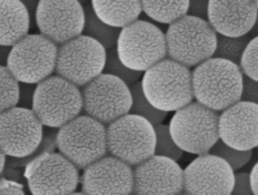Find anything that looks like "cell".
Segmentation results:
<instances>
[{
	"instance_id": "1",
	"label": "cell",
	"mask_w": 258,
	"mask_h": 195,
	"mask_svg": "<svg viewBox=\"0 0 258 195\" xmlns=\"http://www.w3.org/2000/svg\"><path fill=\"white\" fill-rule=\"evenodd\" d=\"M243 72L239 65L211 57L191 71L194 99L217 112L240 101Z\"/></svg>"
},
{
	"instance_id": "2",
	"label": "cell",
	"mask_w": 258,
	"mask_h": 195,
	"mask_svg": "<svg viewBox=\"0 0 258 195\" xmlns=\"http://www.w3.org/2000/svg\"><path fill=\"white\" fill-rule=\"evenodd\" d=\"M143 92L149 103L164 112H175L194 100L189 67L165 57L144 71Z\"/></svg>"
},
{
	"instance_id": "3",
	"label": "cell",
	"mask_w": 258,
	"mask_h": 195,
	"mask_svg": "<svg viewBox=\"0 0 258 195\" xmlns=\"http://www.w3.org/2000/svg\"><path fill=\"white\" fill-rule=\"evenodd\" d=\"M165 42L166 57L190 68L213 57L217 33L207 20L185 14L168 25Z\"/></svg>"
},
{
	"instance_id": "4",
	"label": "cell",
	"mask_w": 258,
	"mask_h": 195,
	"mask_svg": "<svg viewBox=\"0 0 258 195\" xmlns=\"http://www.w3.org/2000/svg\"><path fill=\"white\" fill-rule=\"evenodd\" d=\"M31 110L43 126L58 129L83 112L82 91L66 78L51 74L36 83Z\"/></svg>"
},
{
	"instance_id": "5",
	"label": "cell",
	"mask_w": 258,
	"mask_h": 195,
	"mask_svg": "<svg viewBox=\"0 0 258 195\" xmlns=\"http://www.w3.org/2000/svg\"><path fill=\"white\" fill-rule=\"evenodd\" d=\"M55 143L59 153L83 170L108 153L106 126L86 114L58 128Z\"/></svg>"
},
{
	"instance_id": "6",
	"label": "cell",
	"mask_w": 258,
	"mask_h": 195,
	"mask_svg": "<svg viewBox=\"0 0 258 195\" xmlns=\"http://www.w3.org/2000/svg\"><path fill=\"white\" fill-rule=\"evenodd\" d=\"M168 127L176 145L196 155L208 153L220 139L218 112L197 101L175 111Z\"/></svg>"
},
{
	"instance_id": "7",
	"label": "cell",
	"mask_w": 258,
	"mask_h": 195,
	"mask_svg": "<svg viewBox=\"0 0 258 195\" xmlns=\"http://www.w3.org/2000/svg\"><path fill=\"white\" fill-rule=\"evenodd\" d=\"M107 151L134 167L154 154V127L144 118L126 114L106 127Z\"/></svg>"
},
{
	"instance_id": "8",
	"label": "cell",
	"mask_w": 258,
	"mask_h": 195,
	"mask_svg": "<svg viewBox=\"0 0 258 195\" xmlns=\"http://www.w3.org/2000/svg\"><path fill=\"white\" fill-rule=\"evenodd\" d=\"M116 50L126 66L143 72L166 57L165 34L151 22L136 19L121 28Z\"/></svg>"
},
{
	"instance_id": "9",
	"label": "cell",
	"mask_w": 258,
	"mask_h": 195,
	"mask_svg": "<svg viewBox=\"0 0 258 195\" xmlns=\"http://www.w3.org/2000/svg\"><path fill=\"white\" fill-rule=\"evenodd\" d=\"M57 48L40 33H28L11 46L6 67L19 82L38 83L55 69Z\"/></svg>"
},
{
	"instance_id": "10",
	"label": "cell",
	"mask_w": 258,
	"mask_h": 195,
	"mask_svg": "<svg viewBox=\"0 0 258 195\" xmlns=\"http://www.w3.org/2000/svg\"><path fill=\"white\" fill-rule=\"evenodd\" d=\"M106 54L98 41L81 34L58 45L54 71L82 87L103 72Z\"/></svg>"
},
{
	"instance_id": "11",
	"label": "cell",
	"mask_w": 258,
	"mask_h": 195,
	"mask_svg": "<svg viewBox=\"0 0 258 195\" xmlns=\"http://www.w3.org/2000/svg\"><path fill=\"white\" fill-rule=\"evenodd\" d=\"M83 111L105 126L129 113L131 92L120 78L102 72L82 86Z\"/></svg>"
},
{
	"instance_id": "12",
	"label": "cell",
	"mask_w": 258,
	"mask_h": 195,
	"mask_svg": "<svg viewBox=\"0 0 258 195\" xmlns=\"http://www.w3.org/2000/svg\"><path fill=\"white\" fill-rule=\"evenodd\" d=\"M42 131L31 109L15 106L0 114V149L9 157H27L39 147Z\"/></svg>"
},
{
	"instance_id": "13",
	"label": "cell",
	"mask_w": 258,
	"mask_h": 195,
	"mask_svg": "<svg viewBox=\"0 0 258 195\" xmlns=\"http://www.w3.org/2000/svg\"><path fill=\"white\" fill-rule=\"evenodd\" d=\"M84 6L77 0H39L35 25L40 34L60 45L81 35L84 28Z\"/></svg>"
},
{
	"instance_id": "14",
	"label": "cell",
	"mask_w": 258,
	"mask_h": 195,
	"mask_svg": "<svg viewBox=\"0 0 258 195\" xmlns=\"http://www.w3.org/2000/svg\"><path fill=\"white\" fill-rule=\"evenodd\" d=\"M234 171L222 158L206 153L198 155L183 170L184 194H231Z\"/></svg>"
},
{
	"instance_id": "15",
	"label": "cell",
	"mask_w": 258,
	"mask_h": 195,
	"mask_svg": "<svg viewBox=\"0 0 258 195\" xmlns=\"http://www.w3.org/2000/svg\"><path fill=\"white\" fill-rule=\"evenodd\" d=\"M79 168L60 153L44 155L27 176L33 195L74 193L80 182Z\"/></svg>"
},
{
	"instance_id": "16",
	"label": "cell",
	"mask_w": 258,
	"mask_h": 195,
	"mask_svg": "<svg viewBox=\"0 0 258 195\" xmlns=\"http://www.w3.org/2000/svg\"><path fill=\"white\" fill-rule=\"evenodd\" d=\"M183 170L176 161L152 155L133 169V194H180Z\"/></svg>"
},
{
	"instance_id": "17",
	"label": "cell",
	"mask_w": 258,
	"mask_h": 195,
	"mask_svg": "<svg viewBox=\"0 0 258 195\" xmlns=\"http://www.w3.org/2000/svg\"><path fill=\"white\" fill-rule=\"evenodd\" d=\"M81 183L85 194H132L133 169L122 160L105 155L84 169Z\"/></svg>"
},
{
	"instance_id": "18",
	"label": "cell",
	"mask_w": 258,
	"mask_h": 195,
	"mask_svg": "<svg viewBox=\"0 0 258 195\" xmlns=\"http://www.w3.org/2000/svg\"><path fill=\"white\" fill-rule=\"evenodd\" d=\"M219 137L238 150L258 146V105L238 101L219 115Z\"/></svg>"
},
{
	"instance_id": "19",
	"label": "cell",
	"mask_w": 258,
	"mask_h": 195,
	"mask_svg": "<svg viewBox=\"0 0 258 195\" xmlns=\"http://www.w3.org/2000/svg\"><path fill=\"white\" fill-rule=\"evenodd\" d=\"M253 0H209L208 22L218 34H248L257 15Z\"/></svg>"
},
{
	"instance_id": "20",
	"label": "cell",
	"mask_w": 258,
	"mask_h": 195,
	"mask_svg": "<svg viewBox=\"0 0 258 195\" xmlns=\"http://www.w3.org/2000/svg\"><path fill=\"white\" fill-rule=\"evenodd\" d=\"M30 29L27 10L18 0H0V45L12 46Z\"/></svg>"
},
{
	"instance_id": "21",
	"label": "cell",
	"mask_w": 258,
	"mask_h": 195,
	"mask_svg": "<svg viewBox=\"0 0 258 195\" xmlns=\"http://www.w3.org/2000/svg\"><path fill=\"white\" fill-rule=\"evenodd\" d=\"M95 14L105 23L122 28L138 19L141 0H91Z\"/></svg>"
},
{
	"instance_id": "22",
	"label": "cell",
	"mask_w": 258,
	"mask_h": 195,
	"mask_svg": "<svg viewBox=\"0 0 258 195\" xmlns=\"http://www.w3.org/2000/svg\"><path fill=\"white\" fill-rule=\"evenodd\" d=\"M85 22L82 34L98 41L106 50L115 48L121 28L102 21L94 12L91 4L84 6Z\"/></svg>"
},
{
	"instance_id": "23",
	"label": "cell",
	"mask_w": 258,
	"mask_h": 195,
	"mask_svg": "<svg viewBox=\"0 0 258 195\" xmlns=\"http://www.w3.org/2000/svg\"><path fill=\"white\" fill-rule=\"evenodd\" d=\"M188 0H141L142 11L151 19L170 24L186 14Z\"/></svg>"
},
{
	"instance_id": "24",
	"label": "cell",
	"mask_w": 258,
	"mask_h": 195,
	"mask_svg": "<svg viewBox=\"0 0 258 195\" xmlns=\"http://www.w3.org/2000/svg\"><path fill=\"white\" fill-rule=\"evenodd\" d=\"M129 88L132 99L129 113L144 118L153 127L161 124L162 121L166 118L167 112L158 110L149 103L143 92L141 81H136L135 83L131 84Z\"/></svg>"
},
{
	"instance_id": "25",
	"label": "cell",
	"mask_w": 258,
	"mask_h": 195,
	"mask_svg": "<svg viewBox=\"0 0 258 195\" xmlns=\"http://www.w3.org/2000/svg\"><path fill=\"white\" fill-rule=\"evenodd\" d=\"M251 38L249 34L227 36L217 33V42L213 57L222 58L240 66L242 55Z\"/></svg>"
},
{
	"instance_id": "26",
	"label": "cell",
	"mask_w": 258,
	"mask_h": 195,
	"mask_svg": "<svg viewBox=\"0 0 258 195\" xmlns=\"http://www.w3.org/2000/svg\"><path fill=\"white\" fill-rule=\"evenodd\" d=\"M19 81L6 66H0V114L17 106Z\"/></svg>"
},
{
	"instance_id": "27",
	"label": "cell",
	"mask_w": 258,
	"mask_h": 195,
	"mask_svg": "<svg viewBox=\"0 0 258 195\" xmlns=\"http://www.w3.org/2000/svg\"><path fill=\"white\" fill-rule=\"evenodd\" d=\"M104 73L112 74L121 80H123L128 86L135 83L141 77L142 72L132 69L126 66L119 58L116 47L107 50L105 66L103 69Z\"/></svg>"
},
{
	"instance_id": "28",
	"label": "cell",
	"mask_w": 258,
	"mask_h": 195,
	"mask_svg": "<svg viewBox=\"0 0 258 195\" xmlns=\"http://www.w3.org/2000/svg\"><path fill=\"white\" fill-rule=\"evenodd\" d=\"M208 153L222 158L230 165L233 171H236L250 161L253 152L252 150H238L219 139Z\"/></svg>"
},
{
	"instance_id": "29",
	"label": "cell",
	"mask_w": 258,
	"mask_h": 195,
	"mask_svg": "<svg viewBox=\"0 0 258 195\" xmlns=\"http://www.w3.org/2000/svg\"><path fill=\"white\" fill-rule=\"evenodd\" d=\"M155 131V147L154 154L157 156H163L174 161H177L183 151L176 145L171 137L169 127L167 125L159 124L154 127Z\"/></svg>"
},
{
	"instance_id": "30",
	"label": "cell",
	"mask_w": 258,
	"mask_h": 195,
	"mask_svg": "<svg viewBox=\"0 0 258 195\" xmlns=\"http://www.w3.org/2000/svg\"><path fill=\"white\" fill-rule=\"evenodd\" d=\"M240 68L249 77L258 80V36L248 42L241 58Z\"/></svg>"
},
{
	"instance_id": "31",
	"label": "cell",
	"mask_w": 258,
	"mask_h": 195,
	"mask_svg": "<svg viewBox=\"0 0 258 195\" xmlns=\"http://www.w3.org/2000/svg\"><path fill=\"white\" fill-rule=\"evenodd\" d=\"M240 101L258 105V80L243 73Z\"/></svg>"
},
{
	"instance_id": "32",
	"label": "cell",
	"mask_w": 258,
	"mask_h": 195,
	"mask_svg": "<svg viewBox=\"0 0 258 195\" xmlns=\"http://www.w3.org/2000/svg\"><path fill=\"white\" fill-rule=\"evenodd\" d=\"M231 194H253L249 173L239 172L234 174V183Z\"/></svg>"
},
{
	"instance_id": "33",
	"label": "cell",
	"mask_w": 258,
	"mask_h": 195,
	"mask_svg": "<svg viewBox=\"0 0 258 195\" xmlns=\"http://www.w3.org/2000/svg\"><path fill=\"white\" fill-rule=\"evenodd\" d=\"M209 0H188L186 15L208 21Z\"/></svg>"
},
{
	"instance_id": "34",
	"label": "cell",
	"mask_w": 258,
	"mask_h": 195,
	"mask_svg": "<svg viewBox=\"0 0 258 195\" xmlns=\"http://www.w3.org/2000/svg\"><path fill=\"white\" fill-rule=\"evenodd\" d=\"M34 83H26V82H19V96H18V107L31 109L33 94L35 89Z\"/></svg>"
},
{
	"instance_id": "35",
	"label": "cell",
	"mask_w": 258,
	"mask_h": 195,
	"mask_svg": "<svg viewBox=\"0 0 258 195\" xmlns=\"http://www.w3.org/2000/svg\"><path fill=\"white\" fill-rule=\"evenodd\" d=\"M27 10L29 19H30V28L36 26L35 25V13L37 9V5L39 0H18Z\"/></svg>"
},
{
	"instance_id": "36",
	"label": "cell",
	"mask_w": 258,
	"mask_h": 195,
	"mask_svg": "<svg viewBox=\"0 0 258 195\" xmlns=\"http://www.w3.org/2000/svg\"><path fill=\"white\" fill-rule=\"evenodd\" d=\"M0 194H24L22 188L12 182L0 181Z\"/></svg>"
},
{
	"instance_id": "37",
	"label": "cell",
	"mask_w": 258,
	"mask_h": 195,
	"mask_svg": "<svg viewBox=\"0 0 258 195\" xmlns=\"http://www.w3.org/2000/svg\"><path fill=\"white\" fill-rule=\"evenodd\" d=\"M250 180H251V187H252L253 194L258 195V162L254 165L250 173Z\"/></svg>"
},
{
	"instance_id": "38",
	"label": "cell",
	"mask_w": 258,
	"mask_h": 195,
	"mask_svg": "<svg viewBox=\"0 0 258 195\" xmlns=\"http://www.w3.org/2000/svg\"><path fill=\"white\" fill-rule=\"evenodd\" d=\"M11 46L0 45V66H6Z\"/></svg>"
},
{
	"instance_id": "39",
	"label": "cell",
	"mask_w": 258,
	"mask_h": 195,
	"mask_svg": "<svg viewBox=\"0 0 258 195\" xmlns=\"http://www.w3.org/2000/svg\"><path fill=\"white\" fill-rule=\"evenodd\" d=\"M251 37H255V36H258V11H257V15H256V19H255V22L251 28V30L249 31L248 33Z\"/></svg>"
},
{
	"instance_id": "40",
	"label": "cell",
	"mask_w": 258,
	"mask_h": 195,
	"mask_svg": "<svg viewBox=\"0 0 258 195\" xmlns=\"http://www.w3.org/2000/svg\"><path fill=\"white\" fill-rule=\"evenodd\" d=\"M5 162H6V155L1 151L0 149V175L2 174L4 167H5Z\"/></svg>"
},
{
	"instance_id": "41",
	"label": "cell",
	"mask_w": 258,
	"mask_h": 195,
	"mask_svg": "<svg viewBox=\"0 0 258 195\" xmlns=\"http://www.w3.org/2000/svg\"><path fill=\"white\" fill-rule=\"evenodd\" d=\"M81 5H83V6H85V5H87V4H89L90 2H91V0H77Z\"/></svg>"
},
{
	"instance_id": "42",
	"label": "cell",
	"mask_w": 258,
	"mask_h": 195,
	"mask_svg": "<svg viewBox=\"0 0 258 195\" xmlns=\"http://www.w3.org/2000/svg\"><path fill=\"white\" fill-rule=\"evenodd\" d=\"M254 1V3L256 4V6H257V8H258V0H253Z\"/></svg>"
},
{
	"instance_id": "43",
	"label": "cell",
	"mask_w": 258,
	"mask_h": 195,
	"mask_svg": "<svg viewBox=\"0 0 258 195\" xmlns=\"http://www.w3.org/2000/svg\"><path fill=\"white\" fill-rule=\"evenodd\" d=\"M257 148H258V146H257Z\"/></svg>"
}]
</instances>
